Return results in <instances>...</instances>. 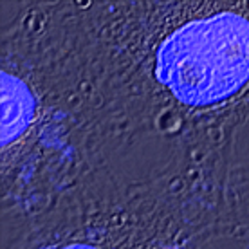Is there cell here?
<instances>
[{
  "label": "cell",
  "instance_id": "obj_3",
  "mask_svg": "<svg viewBox=\"0 0 249 249\" xmlns=\"http://www.w3.org/2000/svg\"><path fill=\"white\" fill-rule=\"evenodd\" d=\"M58 249H98L94 246H89V244H69V246H63V248Z\"/></svg>",
  "mask_w": 249,
  "mask_h": 249
},
{
  "label": "cell",
  "instance_id": "obj_2",
  "mask_svg": "<svg viewBox=\"0 0 249 249\" xmlns=\"http://www.w3.org/2000/svg\"><path fill=\"white\" fill-rule=\"evenodd\" d=\"M35 101L22 80L2 72V146L11 144L31 124Z\"/></svg>",
  "mask_w": 249,
  "mask_h": 249
},
{
  "label": "cell",
  "instance_id": "obj_1",
  "mask_svg": "<svg viewBox=\"0 0 249 249\" xmlns=\"http://www.w3.org/2000/svg\"><path fill=\"white\" fill-rule=\"evenodd\" d=\"M156 76L190 107H212L249 83V20L218 13L188 22L161 44Z\"/></svg>",
  "mask_w": 249,
  "mask_h": 249
}]
</instances>
